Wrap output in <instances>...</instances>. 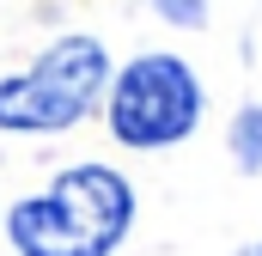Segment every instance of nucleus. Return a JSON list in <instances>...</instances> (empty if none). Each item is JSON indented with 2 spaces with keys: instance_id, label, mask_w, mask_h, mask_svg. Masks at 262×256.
<instances>
[{
  "instance_id": "nucleus-1",
  "label": "nucleus",
  "mask_w": 262,
  "mask_h": 256,
  "mask_svg": "<svg viewBox=\"0 0 262 256\" xmlns=\"http://www.w3.org/2000/svg\"><path fill=\"white\" fill-rule=\"evenodd\" d=\"M134 189L110 165L61 171L55 189L12 207V244L18 256H110L128 232Z\"/></svg>"
},
{
  "instance_id": "nucleus-2",
  "label": "nucleus",
  "mask_w": 262,
  "mask_h": 256,
  "mask_svg": "<svg viewBox=\"0 0 262 256\" xmlns=\"http://www.w3.org/2000/svg\"><path fill=\"white\" fill-rule=\"evenodd\" d=\"M110 61L98 37H61L55 49H43L31 73L0 79V128L12 134H55L73 128L104 92Z\"/></svg>"
},
{
  "instance_id": "nucleus-3",
  "label": "nucleus",
  "mask_w": 262,
  "mask_h": 256,
  "mask_svg": "<svg viewBox=\"0 0 262 256\" xmlns=\"http://www.w3.org/2000/svg\"><path fill=\"white\" fill-rule=\"evenodd\" d=\"M201 116V86L177 55H140L122 67L110 98V134L128 146H171Z\"/></svg>"
},
{
  "instance_id": "nucleus-4",
  "label": "nucleus",
  "mask_w": 262,
  "mask_h": 256,
  "mask_svg": "<svg viewBox=\"0 0 262 256\" xmlns=\"http://www.w3.org/2000/svg\"><path fill=\"white\" fill-rule=\"evenodd\" d=\"M232 153L244 171H262V110H244L238 128H232Z\"/></svg>"
},
{
  "instance_id": "nucleus-5",
  "label": "nucleus",
  "mask_w": 262,
  "mask_h": 256,
  "mask_svg": "<svg viewBox=\"0 0 262 256\" xmlns=\"http://www.w3.org/2000/svg\"><path fill=\"white\" fill-rule=\"evenodd\" d=\"M152 6H159L165 18H177V25H201V12H207L201 0H152Z\"/></svg>"
},
{
  "instance_id": "nucleus-6",
  "label": "nucleus",
  "mask_w": 262,
  "mask_h": 256,
  "mask_svg": "<svg viewBox=\"0 0 262 256\" xmlns=\"http://www.w3.org/2000/svg\"><path fill=\"white\" fill-rule=\"evenodd\" d=\"M244 256H262V244H256V250H244Z\"/></svg>"
}]
</instances>
